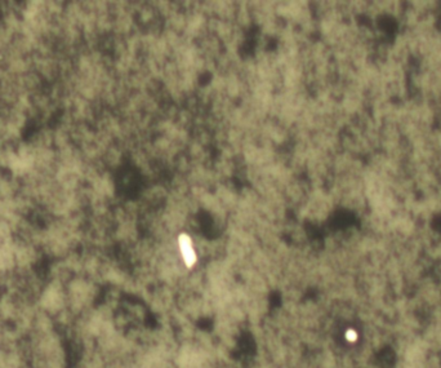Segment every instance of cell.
<instances>
[{
    "label": "cell",
    "mask_w": 441,
    "mask_h": 368,
    "mask_svg": "<svg viewBox=\"0 0 441 368\" xmlns=\"http://www.w3.org/2000/svg\"><path fill=\"white\" fill-rule=\"evenodd\" d=\"M178 247H180L181 256H182L185 264H186L189 268L194 266L197 257H196V252H195L194 245H192L191 238L186 234L181 235V237L178 238Z\"/></svg>",
    "instance_id": "cell-1"
}]
</instances>
